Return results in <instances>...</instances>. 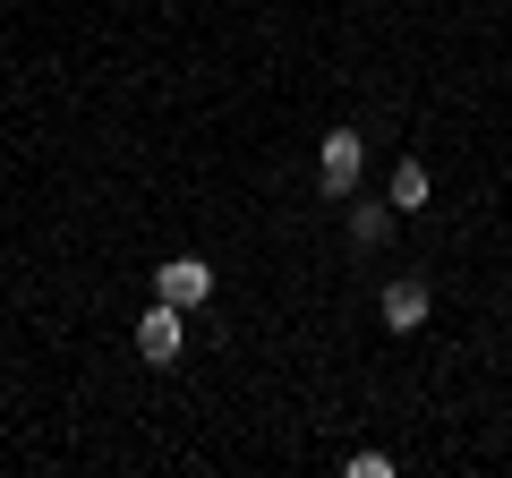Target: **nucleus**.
I'll use <instances>...</instances> for the list:
<instances>
[{
	"label": "nucleus",
	"instance_id": "5",
	"mask_svg": "<svg viewBox=\"0 0 512 478\" xmlns=\"http://www.w3.org/2000/svg\"><path fill=\"white\" fill-rule=\"evenodd\" d=\"M393 214H402L393 197H384V205H359V214H350V248H384V239H393Z\"/></svg>",
	"mask_w": 512,
	"mask_h": 478
},
{
	"label": "nucleus",
	"instance_id": "3",
	"mask_svg": "<svg viewBox=\"0 0 512 478\" xmlns=\"http://www.w3.org/2000/svg\"><path fill=\"white\" fill-rule=\"evenodd\" d=\"M154 299H171V308H205V299H214V265H205V257H171L163 274H154Z\"/></svg>",
	"mask_w": 512,
	"mask_h": 478
},
{
	"label": "nucleus",
	"instance_id": "1",
	"mask_svg": "<svg viewBox=\"0 0 512 478\" xmlns=\"http://www.w3.org/2000/svg\"><path fill=\"white\" fill-rule=\"evenodd\" d=\"M359 163H367L359 129H325V146H316V188H325V197H350V188H359Z\"/></svg>",
	"mask_w": 512,
	"mask_h": 478
},
{
	"label": "nucleus",
	"instance_id": "2",
	"mask_svg": "<svg viewBox=\"0 0 512 478\" xmlns=\"http://www.w3.org/2000/svg\"><path fill=\"white\" fill-rule=\"evenodd\" d=\"M188 308H171V299H154L146 316H137V350H146V368H171V359H180L188 350V325H180Z\"/></svg>",
	"mask_w": 512,
	"mask_h": 478
},
{
	"label": "nucleus",
	"instance_id": "4",
	"mask_svg": "<svg viewBox=\"0 0 512 478\" xmlns=\"http://www.w3.org/2000/svg\"><path fill=\"white\" fill-rule=\"evenodd\" d=\"M427 308H436V291H427V282H393V291H384V325H393V333H419Z\"/></svg>",
	"mask_w": 512,
	"mask_h": 478
},
{
	"label": "nucleus",
	"instance_id": "6",
	"mask_svg": "<svg viewBox=\"0 0 512 478\" xmlns=\"http://www.w3.org/2000/svg\"><path fill=\"white\" fill-rule=\"evenodd\" d=\"M384 197L402 205V214H419V205H427V163H419V154H402V163H393V188H384Z\"/></svg>",
	"mask_w": 512,
	"mask_h": 478
},
{
	"label": "nucleus",
	"instance_id": "7",
	"mask_svg": "<svg viewBox=\"0 0 512 478\" xmlns=\"http://www.w3.org/2000/svg\"><path fill=\"white\" fill-rule=\"evenodd\" d=\"M342 470H350V478H393V461H384V453H350Z\"/></svg>",
	"mask_w": 512,
	"mask_h": 478
}]
</instances>
